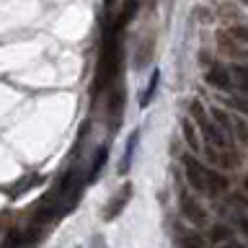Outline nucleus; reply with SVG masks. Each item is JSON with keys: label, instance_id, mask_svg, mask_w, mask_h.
<instances>
[{"label": "nucleus", "instance_id": "nucleus-17", "mask_svg": "<svg viewBox=\"0 0 248 248\" xmlns=\"http://www.w3.org/2000/svg\"><path fill=\"white\" fill-rule=\"evenodd\" d=\"M238 225H240V230H243V232H246V238H248V217H240Z\"/></svg>", "mask_w": 248, "mask_h": 248}, {"label": "nucleus", "instance_id": "nucleus-5", "mask_svg": "<svg viewBox=\"0 0 248 248\" xmlns=\"http://www.w3.org/2000/svg\"><path fill=\"white\" fill-rule=\"evenodd\" d=\"M137 142H140V129H135L129 135V140H127V147H124V155L119 160V173L122 176L132 168V160H135V153H137Z\"/></svg>", "mask_w": 248, "mask_h": 248}, {"label": "nucleus", "instance_id": "nucleus-18", "mask_svg": "<svg viewBox=\"0 0 248 248\" xmlns=\"http://www.w3.org/2000/svg\"><path fill=\"white\" fill-rule=\"evenodd\" d=\"M93 246H96V248H101V235H96V238H93Z\"/></svg>", "mask_w": 248, "mask_h": 248}, {"label": "nucleus", "instance_id": "nucleus-4", "mask_svg": "<svg viewBox=\"0 0 248 248\" xmlns=\"http://www.w3.org/2000/svg\"><path fill=\"white\" fill-rule=\"evenodd\" d=\"M178 207H181V215H184L189 222H194V225H204V222H207L204 209L197 204V199H194L191 194H186V191L178 194Z\"/></svg>", "mask_w": 248, "mask_h": 248}, {"label": "nucleus", "instance_id": "nucleus-16", "mask_svg": "<svg viewBox=\"0 0 248 248\" xmlns=\"http://www.w3.org/2000/svg\"><path fill=\"white\" fill-rule=\"evenodd\" d=\"M228 34L232 39H240V42H248V26H230Z\"/></svg>", "mask_w": 248, "mask_h": 248}, {"label": "nucleus", "instance_id": "nucleus-14", "mask_svg": "<svg viewBox=\"0 0 248 248\" xmlns=\"http://www.w3.org/2000/svg\"><path fill=\"white\" fill-rule=\"evenodd\" d=\"M230 238H232V230L225 228V225H215L212 232H209V240H212V243H228Z\"/></svg>", "mask_w": 248, "mask_h": 248}, {"label": "nucleus", "instance_id": "nucleus-20", "mask_svg": "<svg viewBox=\"0 0 248 248\" xmlns=\"http://www.w3.org/2000/svg\"><path fill=\"white\" fill-rule=\"evenodd\" d=\"M246 189H248V178H246Z\"/></svg>", "mask_w": 248, "mask_h": 248}, {"label": "nucleus", "instance_id": "nucleus-3", "mask_svg": "<svg viewBox=\"0 0 248 248\" xmlns=\"http://www.w3.org/2000/svg\"><path fill=\"white\" fill-rule=\"evenodd\" d=\"M129 199H132V184H124L122 189L116 191L111 199H108V204H106V209H104V220H106V222L116 220V217L122 215V209L129 204Z\"/></svg>", "mask_w": 248, "mask_h": 248}, {"label": "nucleus", "instance_id": "nucleus-7", "mask_svg": "<svg viewBox=\"0 0 248 248\" xmlns=\"http://www.w3.org/2000/svg\"><path fill=\"white\" fill-rule=\"evenodd\" d=\"M204 78H207L209 85H215V88H230L232 85V75H230L228 67H209Z\"/></svg>", "mask_w": 248, "mask_h": 248}, {"label": "nucleus", "instance_id": "nucleus-8", "mask_svg": "<svg viewBox=\"0 0 248 248\" xmlns=\"http://www.w3.org/2000/svg\"><path fill=\"white\" fill-rule=\"evenodd\" d=\"M122 111H124V88L116 85L111 91V96H108V116H111L114 127H116V122L122 119Z\"/></svg>", "mask_w": 248, "mask_h": 248}, {"label": "nucleus", "instance_id": "nucleus-19", "mask_svg": "<svg viewBox=\"0 0 248 248\" xmlns=\"http://www.w3.org/2000/svg\"><path fill=\"white\" fill-rule=\"evenodd\" d=\"M225 248H243V246H238V243H230L228 246V243H225Z\"/></svg>", "mask_w": 248, "mask_h": 248}, {"label": "nucleus", "instance_id": "nucleus-13", "mask_svg": "<svg viewBox=\"0 0 248 248\" xmlns=\"http://www.w3.org/2000/svg\"><path fill=\"white\" fill-rule=\"evenodd\" d=\"M207 176H209V194H217V191H222V189H228V178L220 176V173H215V170H207Z\"/></svg>", "mask_w": 248, "mask_h": 248}, {"label": "nucleus", "instance_id": "nucleus-11", "mask_svg": "<svg viewBox=\"0 0 248 248\" xmlns=\"http://www.w3.org/2000/svg\"><path fill=\"white\" fill-rule=\"evenodd\" d=\"M181 135H184V140H186V145H189V150L197 153V150H199V137H197V127H194L191 119H184V122H181Z\"/></svg>", "mask_w": 248, "mask_h": 248}, {"label": "nucleus", "instance_id": "nucleus-10", "mask_svg": "<svg viewBox=\"0 0 248 248\" xmlns=\"http://www.w3.org/2000/svg\"><path fill=\"white\" fill-rule=\"evenodd\" d=\"M106 158H108V147H98V150H96V155H93V163H91V173H88V178H85L88 184H93V181L98 178L101 168L106 166Z\"/></svg>", "mask_w": 248, "mask_h": 248}, {"label": "nucleus", "instance_id": "nucleus-9", "mask_svg": "<svg viewBox=\"0 0 248 248\" xmlns=\"http://www.w3.org/2000/svg\"><path fill=\"white\" fill-rule=\"evenodd\" d=\"M209 114H212V119L217 122V127H220V129L225 132V137H228L230 142H232V129H235V127H232V119L222 111V108H217V106L209 108Z\"/></svg>", "mask_w": 248, "mask_h": 248}, {"label": "nucleus", "instance_id": "nucleus-2", "mask_svg": "<svg viewBox=\"0 0 248 248\" xmlns=\"http://www.w3.org/2000/svg\"><path fill=\"white\" fill-rule=\"evenodd\" d=\"M184 173H186V181H189V186L194 191H199V194H207L209 191V176H207V168L202 166V163L194 158L191 153H184Z\"/></svg>", "mask_w": 248, "mask_h": 248}, {"label": "nucleus", "instance_id": "nucleus-15", "mask_svg": "<svg viewBox=\"0 0 248 248\" xmlns=\"http://www.w3.org/2000/svg\"><path fill=\"white\" fill-rule=\"evenodd\" d=\"M232 127H235V132H238V140L243 145H248V124L243 122V119H235L232 122Z\"/></svg>", "mask_w": 248, "mask_h": 248}, {"label": "nucleus", "instance_id": "nucleus-12", "mask_svg": "<svg viewBox=\"0 0 248 248\" xmlns=\"http://www.w3.org/2000/svg\"><path fill=\"white\" fill-rule=\"evenodd\" d=\"M158 83H160V73L158 70H153V75H150V80H147V88L142 91V96H140V106H147L153 101V96H155V91H158Z\"/></svg>", "mask_w": 248, "mask_h": 248}, {"label": "nucleus", "instance_id": "nucleus-1", "mask_svg": "<svg viewBox=\"0 0 248 248\" xmlns=\"http://www.w3.org/2000/svg\"><path fill=\"white\" fill-rule=\"evenodd\" d=\"M191 119L197 122L199 132L204 135V140L209 145L220 147V150H225V147H230V140L225 137V132L217 127V122L212 119V114L204 111V106L199 104V101H191Z\"/></svg>", "mask_w": 248, "mask_h": 248}, {"label": "nucleus", "instance_id": "nucleus-6", "mask_svg": "<svg viewBox=\"0 0 248 248\" xmlns=\"http://www.w3.org/2000/svg\"><path fill=\"white\" fill-rule=\"evenodd\" d=\"M137 11H140V0H124V8L119 11V16H116V21L111 23V29H114V31H122L132 18H135Z\"/></svg>", "mask_w": 248, "mask_h": 248}]
</instances>
